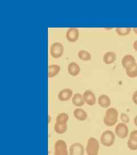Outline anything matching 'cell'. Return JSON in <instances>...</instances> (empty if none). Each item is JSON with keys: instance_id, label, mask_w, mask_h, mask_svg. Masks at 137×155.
Listing matches in <instances>:
<instances>
[{"instance_id": "6da1fadb", "label": "cell", "mask_w": 137, "mask_h": 155, "mask_svg": "<svg viewBox=\"0 0 137 155\" xmlns=\"http://www.w3.org/2000/svg\"><path fill=\"white\" fill-rule=\"evenodd\" d=\"M119 113L114 107H109L106 109L104 117V123L107 127H113L117 124L118 120Z\"/></svg>"}, {"instance_id": "7a4b0ae2", "label": "cell", "mask_w": 137, "mask_h": 155, "mask_svg": "<svg viewBox=\"0 0 137 155\" xmlns=\"http://www.w3.org/2000/svg\"><path fill=\"white\" fill-rule=\"evenodd\" d=\"M100 143L98 140L94 137L88 139L85 147V152L87 155H98Z\"/></svg>"}, {"instance_id": "3957f363", "label": "cell", "mask_w": 137, "mask_h": 155, "mask_svg": "<svg viewBox=\"0 0 137 155\" xmlns=\"http://www.w3.org/2000/svg\"><path fill=\"white\" fill-rule=\"evenodd\" d=\"M116 135L111 130H107L102 133L100 141L101 143L106 147H110L115 143Z\"/></svg>"}, {"instance_id": "277c9868", "label": "cell", "mask_w": 137, "mask_h": 155, "mask_svg": "<svg viewBox=\"0 0 137 155\" xmlns=\"http://www.w3.org/2000/svg\"><path fill=\"white\" fill-rule=\"evenodd\" d=\"M54 155H69L67 144L64 140L59 139L55 141L54 147Z\"/></svg>"}, {"instance_id": "5b68a950", "label": "cell", "mask_w": 137, "mask_h": 155, "mask_svg": "<svg viewBox=\"0 0 137 155\" xmlns=\"http://www.w3.org/2000/svg\"><path fill=\"white\" fill-rule=\"evenodd\" d=\"M121 64L123 68L127 70H130L137 64V61L134 56L127 54L124 56L121 60Z\"/></svg>"}, {"instance_id": "8992f818", "label": "cell", "mask_w": 137, "mask_h": 155, "mask_svg": "<svg viewBox=\"0 0 137 155\" xmlns=\"http://www.w3.org/2000/svg\"><path fill=\"white\" fill-rule=\"evenodd\" d=\"M114 133L120 139H126L129 133V129L127 124L121 122L115 126Z\"/></svg>"}, {"instance_id": "52a82bcc", "label": "cell", "mask_w": 137, "mask_h": 155, "mask_svg": "<svg viewBox=\"0 0 137 155\" xmlns=\"http://www.w3.org/2000/svg\"><path fill=\"white\" fill-rule=\"evenodd\" d=\"M64 51L63 45L59 42H55L50 47V54L55 59L61 58L63 55Z\"/></svg>"}, {"instance_id": "ba28073f", "label": "cell", "mask_w": 137, "mask_h": 155, "mask_svg": "<svg viewBox=\"0 0 137 155\" xmlns=\"http://www.w3.org/2000/svg\"><path fill=\"white\" fill-rule=\"evenodd\" d=\"M85 152V148L79 142L74 143L69 148V155H84Z\"/></svg>"}, {"instance_id": "9c48e42d", "label": "cell", "mask_w": 137, "mask_h": 155, "mask_svg": "<svg viewBox=\"0 0 137 155\" xmlns=\"http://www.w3.org/2000/svg\"><path fill=\"white\" fill-rule=\"evenodd\" d=\"M79 32L78 29L76 28H69L66 33L67 40L70 43H75L79 39Z\"/></svg>"}, {"instance_id": "30bf717a", "label": "cell", "mask_w": 137, "mask_h": 155, "mask_svg": "<svg viewBox=\"0 0 137 155\" xmlns=\"http://www.w3.org/2000/svg\"><path fill=\"white\" fill-rule=\"evenodd\" d=\"M83 98L85 102L89 106H94L96 103V97L91 90H86L83 94Z\"/></svg>"}, {"instance_id": "8fae6325", "label": "cell", "mask_w": 137, "mask_h": 155, "mask_svg": "<svg viewBox=\"0 0 137 155\" xmlns=\"http://www.w3.org/2000/svg\"><path fill=\"white\" fill-rule=\"evenodd\" d=\"M73 91L69 88L62 89L58 94V99L61 101H67L73 97Z\"/></svg>"}, {"instance_id": "7c38bea8", "label": "cell", "mask_w": 137, "mask_h": 155, "mask_svg": "<svg viewBox=\"0 0 137 155\" xmlns=\"http://www.w3.org/2000/svg\"><path fill=\"white\" fill-rule=\"evenodd\" d=\"M98 103L99 106L104 109L109 108L111 101L109 97L105 94H102L98 97Z\"/></svg>"}, {"instance_id": "4fadbf2b", "label": "cell", "mask_w": 137, "mask_h": 155, "mask_svg": "<svg viewBox=\"0 0 137 155\" xmlns=\"http://www.w3.org/2000/svg\"><path fill=\"white\" fill-rule=\"evenodd\" d=\"M74 117L77 120L80 121H84L88 119V115L87 112L81 108H76L73 111Z\"/></svg>"}, {"instance_id": "5bb4252c", "label": "cell", "mask_w": 137, "mask_h": 155, "mask_svg": "<svg viewBox=\"0 0 137 155\" xmlns=\"http://www.w3.org/2000/svg\"><path fill=\"white\" fill-rule=\"evenodd\" d=\"M80 71V67L76 62L70 63L67 66V71L73 77H76L79 74Z\"/></svg>"}, {"instance_id": "9a60e30c", "label": "cell", "mask_w": 137, "mask_h": 155, "mask_svg": "<svg viewBox=\"0 0 137 155\" xmlns=\"http://www.w3.org/2000/svg\"><path fill=\"white\" fill-rule=\"evenodd\" d=\"M117 60V55L113 51L106 52L103 56V61L106 64H111Z\"/></svg>"}, {"instance_id": "2e32d148", "label": "cell", "mask_w": 137, "mask_h": 155, "mask_svg": "<svg viewBox=\"0 0 137 155\" xmlns=\"http://www.w3.org/2000/svg\"><path fill=\"white\" fill-rule=\"evenodd\" d=\"M71 102L74 105L78 107L83 106L85 104L83 98V95L80 93L74 94L71 98Z\"/></svg>"}, {"instance_id": "e0dca14e", "label": "cell", "mask_w": 137, "mask_h": 155, "mask_svg": "<svg viewBox=\"0 0 137 155\" xmlns=\"http://www.w3.org/2000/svg\"><path fill=\"white\" fill-rule=\"evenodd\" d=\"M61 67L57 64H51L48 67V77L50 78L54 77L60 72Z\"/></svg>"}, {"instance_id": "ac0fdd59", "label": "cell", "mask_w": 137, "mask_h": 155, "mask_svg": "<svg viewBox=\"0 0 137 155\" xmlns=\"http://www.w3.org/2000/svg\"><path fill=\"white\" fill-rule=\"evenodd\" d=\"M69 118V115L66 113H61L56 117L55 123L59 124H67Z\"/></svg>"}, {"instance_id": "d6986e66", "label": "cell", "mask_w": 137, "mask_h": 155, "mask_svg": "<svg viewBox=\"0 0 137 155\" xmlns=\"http://www.w3.org/2000/svg\"><path fill=\"white\" fill-rule=\"evenodd\" d=\"M67 124H59L55 123L54 125L55 132L59 134L65 133L67 130Z\"/></svg>"}, {"instance_id": "ffe728a7", "label": "cell", "mask_w": 137, "mask_h": 155, "mask_svg": "<svg viewBox=\"0 0 137 155\" xmlns=\"http://www.w3.org/2000/svg\"><path fill=\"white\" fill-rule=\"evenodd\" d=\"M78 56L79 59L83 61H89L92 59L91 54L85 50H81L78 52Z\"/></svg>"}, {"instance_id": "44dd1931", "label": "cell", "mask_w": 137, "mask_h": 155, "mask_svg": "<svg viewBox=\"0 0 137 155\" xmlns=\"http://www.w3.org/2000/svg\"><path fill=\"white\" fill-rule=\"evenodd\" d=\"M116 33L118 35L121 36H125L129 35L131 31L132 28L130 27H126V28H117L115 29Z\"/></svg>"}, {"instance_id": "7402d4cb", "label": "cell", "mask_w": 137, "mask_h": 155, "mask_svg": "<svg viewBox=\"0 0 137 155\" xmlns=\"http://www.w3.org/2000/svg\"><path fill=\"white\" fill-rule=\"evenodd\" d=\"M127 147L132 150H137V141L129 139L127 142Z\"/></svg>"}, {"instance_id": "603a6c76", "label": "cell", "mask_w": 137, "mask_h": 155, "mask_svg": "<svg viewBox=\"0 0 137 155\" xmlns=\"http://www.w3.org/2000/svg\"><path fill=\"white\" fill-rule=\"evenodd\" d=\"M126 71V75L129 77L132 78H134L137 77V64L133 67L132 69L130 70H127Z\"/></svg>"}, {"instance_id": "cb8c5ba5", "label": "cell", "mask_w": 137, "mask_h": 155, "mask_svg": "<svg viewBox=\"0 0 137 155\" xmlns=\"http://www.w3.org/2000/svg\"><path fill=\"white\" fill-rule=\"evenodd\" d=\"M120 119L122 123L127 124L130 122V117L126 114V113H121L120 115Z\"/></svg>"}, {"instance_id": "d4e9b609", "label": "cell", "mask_w": 137, "mask_h": 155, "mask_svg": "<svg viewBox=\"0 0 137 155\" xmlns=\"http://www.w3.org/2000/svg\"><path fill=\"white\" fill-rule=\"evenodd\" d=\"M129 139H132V140H134L137 141V130H132L130 134Z\"/></svg>"}, {"instance_id": "484cf974", "label": "cell", "mask_w": 137, "mask_h": 155, "mask_svg": "<svg viewBox=\"0 0 137 155\" xmlns=\"http://www.w3.org/2000/svg\"><path fill=\"white\" fill-rule=\"evenodd\" d=\"M132 100L135 105H137V90H135L132 94Z\"/></svg>"}, {"instance_id": "4316f807", "label": "cell", "mask_w": 137, "mask_h": 155, "mask_svg": "<svg viewBox=\"0 0 137 155\" xmlns=\"http://www.w3.org/2000/svg\"><path fill=\"white\" fill-rule=\"evenodd\" d=\"M132 47H133L134 50L137 52V40L134 42V43H133V45H132Z\"/></svg>"}, {"instance_id": "83f0119b", "label": "cell", "mask_w": 137, "mask_h": 155, "mask_svg": "<svg viewBox=\"0 0 137 155\" xmlns=\"http://www.w3.org/2000/svg\"><path fill=\"white\" fill-rule=\"evenodd\" d=\"M134 124L137 127V114L134 117Z\"/></svg>"}, {"instance_id": "f1b7e54d", "label": "cell", "mask_w": 137, "mask_h": 155, "mask_svg": "<svg viewBox=\"0 0 137 155\" xmlns=\"http://www.w3.org/2000/svg\"><path fill=\"white\" fill-rule=\"evenodd\" d=\"M132 31H133L134 33H135L136 35H137V28H132Z\"/></svg>"}, {"instance_id": "f546056e", "label": "cell", "mask_w": 137, "mask_h": 155, "mask_svg": "<svg viewBox=\"0 0 137 155\" xmlns=\"http://www.w3.org/2000/svg\"><path fill=\"white\" fill-rule=\"evenodd\" d=\"M105 29H106V30H111L113 28H104Z\"/></svg>"}, {"instance_id": "4dcf8cb0", "label": "cell", "mask_w": 137, "mask_h": 155, "mask_svg": "<svg viewBox=\"0 0 137 155\" xmlns=\"http://www.w3.org/2000/svg\"></svg>"}]
</instances>
